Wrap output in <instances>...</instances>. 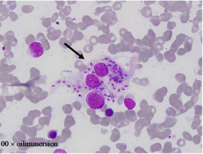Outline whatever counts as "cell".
<instances>
[{
    "label": "cell",
    "mask_w": 203,
    "mask_h": 154,
    "mask_svg": "<svg viewBox=\"0 0 203 154\" xmlns=\"http://www.w3.org/2000/svg\"><path fill=\"white\" fill-rule=\"evenodd\" d=\"M58 130H52L49 131L48 133L47 136L48 138L51 139H54L57 137L58 134Z\"/></svg>",
    "instance_id": "18"
},
{
    "label": "cell",
    "mask_w": 203,
    "mask_h": 154,
    "mask_svg": "<svg viewBox=\"0 0 203 154\" xmlns=\"http://www.w3.org/2000/svg\"><path fill=\"white\" fill-rule=\"evenodd\" d=\"M186 53L187 52H186V51L183 48H180L178 49L177 54L178 55L182 56L185 55Z\"/></svg>",
    "instance_id": "25"
},
{
    "label": "cell",
    "mask_w": 203,
    "mask_h": 154,
    "mask_svg": "<svg viewBox=\"0 0 203 154\" xmlns=\"http://www.w3.org/2000/svg\"><path fill=\"white\" fill-rule=\"evenodd\" d=\"M172 36V31L171 30H168L164 32L162 37L165 42H168L171 40Z\"/></svg>",
    "instance_id": "16"
},
{
    "label": "cell",
    "mask_w": 203,
    "mask_h": 154,
    "mask_svg": "<svg viewBox=\"0 0 203 154\" xmlns=\"http://www.w3.org/2000/svg\"><path fill=\"white\" fill-rule=\"evenodd\" d=\"M135 44L136 45H137V46H140V47H143L141 40H140V39H137V40H136Z\"/></svg>",
    "instance_id": "31"
},
{
    "label": "cell",
    "mask_w": 203,
    "mask_h": 154,
    "mask_svg": "<svg viewBox=\"0 0 203 154\" xmlns=\"http://www.w3.org/2000/svg\"><path fill=\"white\" fill-rule=\"evenodd\" d=\"M44 50L41 43L34 42L29 44L27 49L28 55L33 58H38L43 55Z\"/></svg>",
    "instance_id": "3"
},
{
    "label": "cell",
    "mask_w": 203,
    "mask_h": 154,
    "mask_svg": "<svg viewBox=\"0 0 203 154\" xmlns=\"http://www.w3.org/2000/svg\"><path fill=\"white\" fill-rule=\"evenodd\" d=\"M172 13L168 12H166L161 14L160 15V17L161 21L164 22H167L172 17Z\"/></svg>",
    "instance_id": "14"
},
{
    "label": "cell",
    "mask_w": 203,
    "mask_h": 154,
    "mask_svg": "<svg viewBox=\"0 0 203 154\" xmlns=\"http://www.w3.org/2000/svg\"><path fill=\"white\" fill-rule=\"evenodd\" d=\"M190 18V13L188 12H185L183 13L180 17L181 22L183 23H186L189 20Z\"/></svg>",
    "instance_id": "15"
},
{
    "label": "cell",
    "mask_w": 203,
    "mask_h": 154,
    "mask_svg": "<svg viewBox=\"0 0 203 154\" xmlns=\"http://www.w3.org/2000/svg\"><path fill=\"white\" fill-rule=\"evenodd\" d=\"M192 1H190L188 3V5L187 6L186 8V12H190V10H191V8L192 7Z\"/></svg>",
    "instance_id": "28"
},
{
    "label": "cell",
    "mask_w": 203,
    "mask_h": 154,
    "mask_svg": "<svg viewBox=\"0 0 203 154\" xmlns=\"http://www.w3.org/2000/svg\"><path fill=\"white\" fill-rule=\"evenodd\" d=\"M159 3L161 5L165 8L164 10L165 12H166L167 10H168L171 7V5L169 3V1H160Z\"/></svg>",
    "instance_id": "20"
},
{
    "label": "cell",
    "mask_w": 203,
    "mask_h": 154,
    "mask_svg": "<svg viewBox=\"0 0 203 154\" xmlns=\"http://www.w3.org/2000/svg\"><path fill=\"white\" fill-rule=\"evenodd\" d=\"M199 30V27L198 25H195L194 26L193 28L192 29V32L193 33H196L197 32H198V31Z\"/></svg>",
    "instance_id": "29"
},
{
    "label": "cell",
    "mask_w": 203,
    "mask_h": 154,
    "mask_svg": "<svg viewBox=\"0 0 203 154\" xmlns=\"http://www.w3.org/2000/svg\"><path fill=\"white\" fill-rule=\"evenodd\" d=\"M180 46H181L180 43L176 39L171 46L169 51L175 54L177 52L178 47H179Z\"/></svg>",
    "instance_id": "13"
},
{
    "label": "cell",
    "mask_w": 203,
    "mask_h": 154,
    "mask_svg": "<svg viewBox=\"0 0 203 154\" xmlns=\"http://www.w3.org/2000/svg\"><path fill=\"white\" fill-rule=\"evenodd\" d=\"M150 22L155 26H158L161 22V19L158 15L151 16L150 19Z\"/></svg>",
    "instance_id": "12"
},
{
    "label": "cell",
    "mask_w": 203,
    "mask_h": 154,
    "mask_svg": "<svg viewBox=\"0 0 203 154\" xmlns=\"http://www.w3.org/2000/svg\"><path fill=\"white\" fill-rule=\"evenodd\" d=\"M163 56L165 59L170 62H174V61H175L176 58L175 54H173L169 51L165 53Z\"/></svg>",
    "instance_id": "9"
},
{
    "label": "cell",
    "mask_w": 203,
    "mask_h": 154,
    "mask_svg": "<svg viewBox=\"0 0 203 154\" xmlns=\"http://www.w3.org/2000/svg\"><path fill=\"white\" fill-rule=\"evenodd\" d=\"M88 66L92 73L99 78L109 76L113 78L120 73L121 71L119 65L109 57H103L92 61Z\"/></svg>",
    "instance_id": "1"
},
{
    "label": "cell",
    "mask_w": 203,
    "mask_h": 154,
    "mask_svg": "<svg viewBox=\"0 0 203 154\" xmlns=\"http://www.w3.org/2000/svg\"><path fill=\"white\" fill-rule=\"evenodd\" d=\"M150 49L152 50L153 52L154 53V55L156 56L158 54V51H159L157 50V49H156L154 46L150 47Z\"/></svg>",
    "instance_id": "30"
},
{
    "label": "cell",
    "mask_w": 203,
    "mask_h": 154,
    "mask_svg": "<svg viewBox=\"0 0 203 154\" xmlns=\"http://www.w3.org/2000/svg\"><path fill=\"white\" fill-rule=\"evenodd\" d=\"M169 2L170 4V5H171V7L168 10H167V12H168V11L170 12H174L176 11V1H169Z\"/></svg>",
    "instance_id": "21"
},
{
    "label": "cell",
    "mask_w": 203,
    "mask_h": 154,
    "mask_svg": "<svg viewBox=\"0 0 203 154\" xmlns=\"http://www.w3.org/2000/svg\"><path fill=\"white\" fill-rule=\"evenodd\" d=\"M124 102L127 109L129 110L132 109L136 106L135 100L134 95L131 93L127 94L126 96Z\"/></svg>",
    "instance_id": "5"
},
{
    "label": "cell",
    "mask_w": 203,
    "mask_h": 154,
    "mask_svg": "<svg viewBox=\"0 0 203 154\" xmlns=\"http://www.w3.org/2000/svg\"><path fill=\"white\" fill-rule=\"evenodd\" d=\"M187 4L185 1H178L176 2V11L181 12L182 13L186 12Z\"/></svg>",
    "instance_id": "7"
},
{
    "label": "cell",
    "mask_w": 203,
    "mask_h": 154,
    "mask_svg": "<svg viewBox=\"0 0 203 154\" xmlns=\"http://www.w3.org/2000/svg\"><path fill=\"white\" fill-rule=\"evenodd\" d=\"M148 37L149 38H150V39L154 43L156 42L157 37H156L155 33L153 31L152 29H150L148 30Z\"/></svg>",
    "instance_id": "17"
},
{
    "label": "cell",
    "mask_w": 203,
    "mask_h": 154,
    "mask_svg": "<svg viewBox=\"0 0 203 154\" xmlns=\"http://www.w3.org/2000/svg\"><path fill=\"white\" fill-rule=\"evenodd\" d=\"M154 55V53L152 50L150 49H147L141 52L139 55V59L143 62H147L148 59L153 57Z\"/></svg>",
    "instance_id": "6"
},
{
    "label": "cell",
    "mask_w": 203,
    "mask_h": 154,
    "mask_svg": "<svg viewBox=\"0 0 203 154\" xmlns=\"http://www.w3.org/2000/svg\"><path fill=\"white\" fill-rule=\"evenodd\" d=\"M137 52H139V51H140V50H139V47H137ZM136 49H134V47H133V48H132V50H131V52L134 53L135 52H136Z\"/></svg>",
    "instance_id": "32"
},
{
    "label": "cell",
    "mask_w": 203,
    "mask_h": 154,
    "mask_svg": "<svg viewBox=\"0 0 203 154\" xmlns=\"http://www.w3.org/2000/svg\"><path fill=\"white\" fill-rule=\"evenodd\" d=\"M85 83L87 87L92 89L100 87L102 85L99 77L92 73L88 74L87 76Z\"/></svg>",
    "instance_id": "4"
},
{
    "label": "cell",
    "mask_w": 203,
    "mask_h": 154,
    "mask_svg": "<svg viewBox=\"0 0 203 154\" xmlns=\"http://www.w3.org/2000/svg\"><path fill=\"white\" fill-rule=\"evenodd\" d=\"M156 41L158 42V43H159V44H162V45L164 44L165 43V42L163 38L162 37H158L157 38V39H156Z\"/></svg>",
    "instance_id": "27"
},
{
    "label": "cell",
    "mask_w": 203,
    "mask_h": 154,
    "mask_svg": "<svg viewBox=\"0 0 203 154\" xmlns=\"http://www.w3.org/2000/svg\"><path fill=\"white\" fill-rule=\"evenodd\" d=\"M85 99L88 107L94 109H100L103 107L105 102L103 93L98 90L89 92L86 96Z\"/></svg>",
    "instance_id": "2"
},
{
    "label": "cell",
    "mask_w": 203,
    "mask_h": 154,
    "mask_svg": "<svg viewBox=\"0 0 203 154\" xmlns=\"http://www.w3.org/2000/svg\"><path fill=\"white\" fill-rule=\"evenodd\" d=\"M141 42L143 46H147L149 47L153 46L154 43L147 35L144 36Z\"/></svg>",
    "instance_id": "11"
},
{
    "label": "cell",
    "mask_w": 203,
    "mask_h": 154,
    "mask_svg": "<svg viewBox=\"0 0 203 154\" xmlns=\"http://www.w3.org/2000/svg\"><path fill=\"white\" fill-rule=\"evenodd\" d=\"M186 37H187V36H186L185 34H178L177 36L176 40L180 43V44L181 45L186 40Z\"/></svg>",
    "instance_id": "19"
},
{
    "label": "cell",
    "mask_w": 203,
    "mask_h": 154,
    "mask_svg": "<svg viewBox=\"0 0 203 154\" xmlns=\"http://www.w3.org/2000/svg\"><path fill=\"white\" fill-rule=\"evenodd\" d=\"M186 42L184 44V49L186 52H189L192 49V45L193 43V40L191 37L187 36L186 39Z\"/></svg>",
    "instance_id": "8"
},
{
    "label": "cell",
    "mask_w": 203,
    "mask_h": 154,
    "mask_svg": "<svg viewBox=\"0 0 203 154\" xmlns=\"http://www.w3.org/2000/svg\"><path fill=\"white\" fill-rule=\"evenodd\" d=\"M156 57L158 61H159V62H162L163 60V56L162 54H161V53H159V54H158L156 56Z\"/></svg>",
    "instance_id": "26"
},
{
    "label": "cell",
    "mask_w": 203,
    "mask_h": 154,
    "mask_svg": "<svg viewBox=\"0 0 203 154\" xmlns=\"http://www.w3.org/2000/svg\"><path fill=\"white\" fill-rule=\"evenodd\" d=\"M141 14L145 18L151 17L152 15L151 8L149 7H145L143 8L141 10Z\"/></svg>",
    "instance_id": "10"
},
{
    "label": "cell",
    "mask_w": 203,
    "mask_h": 154,
    "mask_svg": "<svg viewBox=\"0 0 203 154\" xmlns=\"http://www.w3.org/2000/svg\"><path fill=\"white\" fill-rule=\"evenodd\" d=\"M176 24L175 22H168L167 25V29L168 30H172L175 28Z\"/></svg>",
    "instance_id": "23"
},
{
    "label": "cell",
    "mask_w": 203,
    "mask_h": 154,
    "mask_svg": "<svg viewBox=\"0 0 203 154\" xmlns=\"http://www.w3.org/2000/svg\"><path fill=\"white\" fill-rule=\"evenodd\" d=\"M153 46L158 51H161L163 49V45L162 44H160L159 43H158V42L154 43Z\"/></svg>",
    "instance_id": "24"
},
{
    "label": "cell",
    "mask_w": 203,
    "mask_h": 154,
    "mask_svg": "<svg viewBox=\"0 0 203 154\" xmlns=\"http://www.w3.org/2000/svg\"><path fill=\"white\" fill-rule=\"evenodd\" d=\"M114 112L112 108H108L105 111V116L106 117H111L114 115Z\"/></svg>",
    "instance_id": "22"
}]
</instances>
